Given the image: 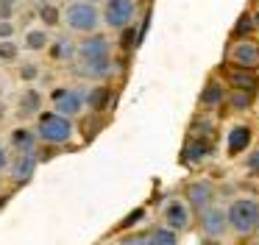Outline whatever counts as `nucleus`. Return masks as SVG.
I'll use <instances>...</instances> for the list:
<instances>
[{"mask_svg": "<svg viewBox=\"0 0 259 245\" xmlns=\"http://www.w3.org/2000/svg\"><path fill=\"white\" fill-rule=\"evenodd\" d=\"M75 67H78V75L84 78H101L112 75V42H109L103 33H90L78 42V53H75Z\"/></svg>", "mask_w": 259, "mask_h": 245, "instance_id": "1", "label": "nucleus"}, {"mask_svg": "<svg viewBox=\"0 0 259 245\" xmlns=\"http://www.w3.org/2000/svg\"><path fill=\"white\" fill-rule=\"evenodd\" d=\"M62 22L67 25V31L73 33H98V25H101V11H98L95 3H87V0H70L62 9Z\"/></svg>", "mask_w": 259, "mask_h": 245, "instance_id": "2", "label": "nucleus"}, {"mask_svg": "<svg viewBox=\"0 0 259 245\" xmlns=\"http://www.w3.org/2000/svg\"><path fill=\"white\" fill-rule=\"evenodd\" d=\"M39 142L45 145H64L73 139V120L62 117L59 111H39L36 114V126H34Z\"/></svg>", "mask_w": 259, "mask_h": 245, "instance_id": "3", "label": "nucleus"}, {"mask_svg": "<svg viewBox=\"0 0 259 245\" xmlns=\"http://www.w3.org/2000/svg\"><path fill=\"white\" fill-rule=\"evenodd\" d=\"M51 103H53V111H59L62 117H70L73 120L75 114H81V109L87 106V92L75 87H56L51 92Z\"/></svg>", "mask_w": 259, "mask_h": 245, "instance_id": "4", "label": "nucleus"}, {"mask_svg": "<svg viewBox=\"0 0 259 245\" xmlns=\"http://www.w3.org/2000/svg\"><path fill=\"white\" fill-rule=\"evenodd\" d=\"M226 217H229V226L234 228V231L248 234L259 223V206L253 203V200H248V198H240V200H234V203L229 206Z\"/></svg>", "mask_w": 259, "mask_h": 245, "instance_id": "5", "label": "nucleus"}, {"mask_svg": "<svg viewBox=\"0 0 259 245\" xmlns=\"http://www.w3.org/2000/svg\"><path fill=\"white\" fill-rule=\"evenodd\" d=\"M137 14V3L134 0H106L103 6V22L114 31H123V28L131 25Z\"/></svg>", "mask_w": 259, "mask_h": 245, "instance_id": "6", "label": "nucleus"}, {"mask_svg": "<svg viewBox=\"0 0 259 245\" xmlns=\"http://www.w3.org/2000/svg\"><path fill=\"white\" fill-rule=\"evenodd\" d=\"M48 59L56 61V64H67V61H75V53H78V45L73 42L70 36H53L51 45H48Z\"/></svg>", "mask_w": 259, "mask_h": 245, "instance_id": "7", "label": "nucleus"}, {"mask_svg": "<svg viewBox=\"0 0 259 245\" xmlns=\"http://www.w3.org/2000/svg\"><path fill=\"white\" fill-rule=\"evenodd\" d=\"M42 103H45V95L34 87H25L17 95V114L20 117H36L42 111Z\"/></svg>", "mask_w": 259, "mask_h": 245, "instance_id": "8", "label": "nucleus"}, {"mask_svg": "<svg viewBox=\"0 0 259 245\" xmlns=\"http://www.w3.org/2000/svg\"><path fill=\"white\" fill-rule=\"evenodd\" d=\"M51 31H48L45 25H28L23 33V48L28 50V53H45L48 45H51Z\"/></svg>", "mask_w": 259, "mask_h": 245, "instance_id": "9", "label": "nucleus"}, {"mask_svg": "<svg viewBox=\"0 0 259 245\" xmlns=\"http://www.w3.org/2000/svg\"><path fill=\"white\" fill-rule=\"evenodd\" d=\"M231 59H234V64L245 67V70H253V67H259V45L256 42H237L231 48Z\"/></svg>", "mask_w": 259, "mask_h": 245, "instance_id": "10", "label": "nucleus"}, {"mask_svg": "<svg viewBox=\"0 0 259 245\" xmlns=\"http://www.w3.org/2000/svg\"><path fill=\"white\" fill-rule=\"evenodd\" d=\"M9 142H12V148L17 150V153H34L36 145H39V137H36L34 128L17 126V128L12 131V137H9Z\"/></svg>", "mask_w": 259, "mask_h": 245, "instance_id": "11", "label": "nucleus"}, {"mask_svg": "<svg viewBox=\"0 0 259 245\" xmlns=\"http://www.w3.org/2000/svg\"><path fill=\"white\" fill-rule=\"evenodd\" d=\"M226 223H229V217H226L218 206H206V209L201 212V226L209 237H220V234L226 231Z\"/></svg>", "mask_w": 259, "mask_h": 245, "instance_id": "12", "label": "nucleus"}, {"mask_svg": "<svg viewBox=\"0 0 259 245\" xmlns=\"http://www.w3.org/2000/svg\"><path fill=\"white\" fill-rule=\"evenodd\" d=\"M36 170V156L34 153H17V159L9 161V173L14 181H28Z\"/></svg>", "mask_w": 259, "mask_h": 245, "instance_id": "13", "label": "nucleus"}, {"mask_svg": "<svg viewBox=\"0 0 259 245\" xmlns=\"http://www.w3.org/2000/svg\"><path fill=\"white\" fill-rule=\"evenodd\" d=\"M229 84L234 89H240V92H259V75L256 72H248L245 67H240V70H231L229 72Z\"/></svg>", "mask_w": 259, "mask_h": 245, "instance_id": "14", "label": "nucleus"}, {"mask_svg": "<svg viewBox=\"0 0 259 245\" xmlns=\"http://www.w3.org/2000/svg\"><path fill=\"white\" fill-rule=\"evenodd\" d=\"M164 220H167V228H173V231L184 228L187 223H190V215H187V206L181 203V200H170V203L164 206Z\"/></svg>", "mask_w": 259, "mask_h": 245, "instance_id": "15", "label": "nucleus"}, {"mask_svg": "<svg viewBox=\"0 0 259 245\" xmlns=\"http://www.w3.org/2000/svg\"><path fill=\"white\" fill-rule=\"evenodd\" d=\"M251 145V128L248 126H234L229 131V153L231 156H237V153H242V150Z\"/></svg>", "mask_w": 259, "mask_h": 245, "instance_id": "16", "label": "nucleus"}, {"mask_svg": "<svg viewBox=\"0 0 259 245\" xmlns=\"http://www.w3.org/2000/svg\"><path fill=\"white\" fill-rule=\"evenodd\" d=\"M36 20H39V25H45L51 31V28L62 25V9L56 3H39L36 6Z\"/></svg>", "mask_w": 259, "mask_h": 245, "instance_id": "17", "label": "nucleus"}, {"mask_svg": "<svg viewBox=\"0 0 259 245\" xmlns=\"http://www.w3.org/2000/svg\"><path fill=\"white\" fill-rule=\"evenodd\" d=\"M112 89L103 87V84H98V87H92L90 92H87V106H90L92 111H103L109 103H112Z\"/></svg>", "mask_w": 259, "mask_h": 245, "instance_id": "18", "label": "nucleus"}, {"mask_svg": "<svg viewBox=\"0 0 259 245\" xmlns=\"http://www.w3.org/2000/svg\"><path fill=\"white\" fill-rule=\"evenodd\" d=\"M187 198H190V206H195V209H206L209 198H212V187L203 181H195L190 184V189H187Z\"/></svg>", "mask_w": 259, "mask_h": 245, "instance_id": "19", "label": "nucleus"}, {"mask_svg": "<svg viewBox=\"0 0 259 245\" xmlns=\"http://www.w3.org/2000/svg\"><path fill=\"white\" fill-rule=\"evenodd\" d=\"M20 53H23V45L14 42V39H0V64H17Z\"/></svg>", "mask_w": 259, "mask_h": 245, "instance_id": "20", "label": "nucleus"}, {"mask_svg": "<svg viewBox=\"0 0 259 245\" xmlns=\"http://www.w3.org/2000/svg\"><path fill=\"white\" fill-rule=\"evenodd\" d=\"M223 87H220L218 81H209L206 87L201 89V106H206V109H212V106H220L223 103Z\"/></svg>", "mask_w": 259, "mask_h": 245, "instance_id": "21", "label": "nucleus"}, {"mask_svg": "<svg viewBox=\"0 0 259 245\" xmlns=\"http://www.w3.org/2000/svg\"><path fill=\"white\" fill-rule=\"evenodd\" d=\"M206 153H209V142H206V139H190L187 148H184V161H187V165H195V161H201Z\"/></svg>", "mask_w": 259, "mask_h": 245, "instance_id": "22", "label": "nucleus"}, {"mask_svg": "<svg viewBox=\"0 0 259 245\" xmlns=\"http://www.w3.org/2000/svg\"><path fill=\"white\" fill-rule=\"evenodd\" d=\"M39 75H42V67L36 64V61H23V64L17 67V78L23 84H34Z\"/></svg>", "mask_w": 259, "mask_h": 245, "instance_id": "23", "label": "nucleus"}, {"mask_svg": "<svg viewBox=\"0 0 259 245\" xmlns=\"http://www.w3.org/2000/svg\"><path fill=\"white\" fill-rule=\"evenodd\" d=\"M148 245H179V237H176L173 228H156L148 237Z\"/></svg>", "mask_w": 259, "mask_h": 245, "instance_id": "24", "label": "nucleus"}, {"mask_svg": "<svg viewBox=\"0 0 259 245\" xmlns=\"http://www.w3.org/2000/svg\"><path fill=\"white\" fill-rule=\"evenodd\" d=\"M231 106H234V109H248V106L253 103V95L251 92H240V89H234V95H231Z\"/></svg>", "mask_w": 259, "mask_h": 245, "instance_id": "25", "label": "nucleus"}, {"mask_svg": "<svg viewBox=\"0 0 259 245\" xmlns=\"http://www.w3.org/2000/svg\"><path fill=\"white\" fill-rule=\"evenodd\" d=\"M253 25H256V20H253L251 14H242L240 20H237V25H234V33H240V36H245L248 31H253Z\"/></svg>", "mask_w": 259, "mask_h": 245, "instance_id": "26", "label": "nucleus"}, {"mask_svg": "<svg viewBox=\"0 0 259 245\" xmlns=\"http://www.w3.org/2000/svg\"><path fill=\"white\" fill-rule=\"evenodd\" d=\"M17 28H14V20H0V39H14Z\"/></svg>", "mask_w": 259, "mask_h": 245, "instance_id": "27", "label": "nucleus"}, {"mask_svg": "<svg viewBox=\"0 0 259 245\" xmlns=\"http://www.w3.org/2000/svg\"><path fill=\"white\" fill-rule=\"evenodd\" d=\"M14 11H17V6L0 3V20H14Z\"/></svg>", "mask_w": 259, "mask_h": 245, "instance_id": "28", "label": "nucleus"}, {"mask_svg": "<svg viewBox=\"0 0 259 245\" xmlns=\"http://www.w3.org/2000/svg\"><path fill=\"white\" fill-rule=\"evenodd\" d=\"M142 215H145V209H137V212H131V215H128V217H125V220H123V228H128L131 223H137V220H140Z\"/></svg>", "mask_w": 259, "mask_h": 245, "instance_id": "29", "label": "nucleus"}, {"mask_svg": "<svg viewBox=\"0 0 259 245\" xmlns=\"http://www.w3.org/2000/svg\"><path fill=\"white\" fill-rule=\"evenodd\" d=\"M248 170H253V173H259V148L253 150L251 156H248Z\"/></svg>", "mask_w": 259, "mask_h": 245, "instance_id": "30", "label": "nucleus"}, {"mask_svg": "<svg viewBox=\"0 0 259 245\" xmlns=\"http://www.w3.org/2000/svg\"><path fill=\"white\" fill-rule=\"evenodd\" d=\"M123 33H125V36L120 39V42H123V48H131V45H134V28H123Z\"/></svg>", "mask_w": 259, "mask_h": 245, "instance_id": "31", "label": "nucleus"}, {"mask_svg": "<svg viewBox=\"0 0 259 245\" xmlns=\"http://www.w3.org/2000/svg\"><path fill=\"white\" fill-rule=\"evenodd\" d=\"M9 161H12V159H9L6 148H3V145H0V173H3V170H9Z\"/></svg>", "mask_w": 259, "mask_h": 245, "instance_id": "32", "label": "nucleus"}, {"mask_svg": "<svg viewBox=\"0 0 259 245\" xmlns=\"http://www.w3.org/2000/svg\"><path fill=\"white\" fill-rule=\"evenodd\" d=\"M123 245H148V239L145 237H125Z\"/></svg>", "mask_w": 259, "mask_h": 245, "instance_id": "33", "label": "nucleus"}, {"mask_svg": "<svg viewBox=\"0 0 259 245\" xmlns=\"http://www.w3.org/2000/svg\"><path fill=\"white\" fill-rule=\"evenodd\" d=\"M6 114H9V106H6V100L0 98V123L6 120Z\"/></svg>", "mask_w": 259, "mask_h": 245, "instance_id": "34", "label": "nucleus"}, {"mask_svg": "<svg viewBox=\"0 0 259 245\" xmlns=\"http://www.w3.org/2000/svg\"><path fill=\"white\" fill-rule=\"evenodd\" d=\"M201 245H218V239H203Z\"/></svg>", "mask_w": 259, "mask_h": 245, "instance_id": "35", "label": "nucleus"}, {"mask_svg": "<svg viewBox=\"0 0 259 245\" xmlns=\"http://www.w3.org/2000/svg\"><path fill=\"white\" fill-rule=\"evenodd\" d=\"M0 3H9V6H17V0H0Z\"/></svg>", "mask_w": 259, "mask_h": 245, "instance_id": "36", "label": "nucleus"}, {"mask_svg": "<svg viewBox=\"0 0 259 245\" xmlns=\"http://www.w3.org/2000/svg\"><path fill=\"white\" fill-rule=\"evenodd\" d=\"M87 3H106V0H87Z\"/></svg>", "mask_w": 259, "mask_h": 245, "instance_id": "37", "label": "nucleus"}, {"mask_svg": "<svg viewBox=\"0 0 259 245\" xmlns=\"http://www.w3.org/2000/svg\"><path fill=\"white\" fill-rule=\"evenodd\" d=\"M0 206H3V200H0Z\"/></svg>", "mask_w": 259, "mask_h": 245, "instance_id": "38", "label": "nucleus"}]
</instances>
